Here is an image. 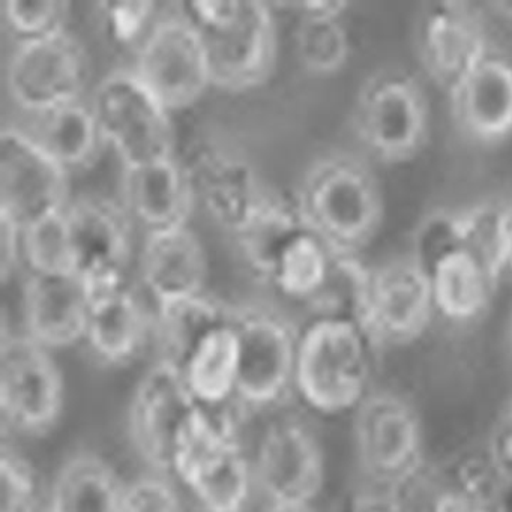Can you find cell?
Returning a JSON list of instances; mask_svg holds the SVG:
<instances>
[{
    "label": "cell",
    "mask_w": 512,
    "mask_h": 512,
    "mask_svg": "<svg viewBox=\"0 0 512 512\" xmlns=\"http://www.w3.org/2000/svg\"><path fill=\"white\" fill-rule=\"evenodd\" d=\"M376 167L362 154L329 152L296 188L308 229L337 256L359 259L382 230L385 193Z\"/></svg>",
    "instance_id": "6da1fadb"
},
{
    "label": "cell",
    "mask_w": 512,
    "mask_h": 512,
    "mask_svg": "<svg viewBox=\"0 0 512 512\" xmlns=\"http://www.w3.org/2000/svg\"><path fill=\"white\" fill-rule=\"evenodd\" d=\"M379 350L355 314L311 316L299 337L296 397L323 418L353 415L374 389Z\"/></svg>",
    "instance_id": "7a4b0ae2"
},
{
    "label": "cell",
    "mask_w": 512,
    "mask_h": 512,
    "mask_svg": "<svg viewBox=\"0 0 512 512\" xmlns=\"http://www.w3.org/2000/svg\"><path fill=\"white\" fill-rule=\"evenodd\" d=\"M170 478L203 512H247L256 476L233 406H197L176 442Z\"/></svg>",
    "instance_id": "3957f363"
},
{
    "label": "cell",
    "mask_w": 512,
    "mask_h": 512,
    "mask_svg": "<svg viewBox=\"0 0 512 512\" xmlns=\"http://www.w3.org/2000/svg\"><path fill=\"white\" fill-rule=\"evenodd\" d=\"M175 5L202 41L212 86L245 92L268 80L277 58V22L271 5L254 0Z\"/></svg>",
    "instance_id": "277c9868"
},
{
    "label": "cell",
    "mask_w": 512,
    "mask_h": 512,
    "mask_svg": "<svg viewBox=\"0 0 512 512\" xmlns=\"http://www.w3.org/2000/svg\"><path fill=\"white\" fill-rule=\"evenodd\" d=\"M353 134L374 166L415 160L431 133L427 86L409 68L388 65L362 80L352 107Z\"/></svg>",
    "instance_id": "5b68a950"
},
{
    "label": "cell",
    "mask_w": 512,
    "mask_h": 512,
    "mask_svg": "<svg viewBox=\"0 0 512 512\" xmlns=\"http://www.w3.org/2000/svg\"><path fill=\"white\" fill-rule=\"evenodd\" d=\"M352 418L367 488L410 497L427 470V434L418 407L401 392L374 388Z\"/></svg>",
    "instance_id": "8992f818"
},
{
    "label": "cell",
    "mask_w": 512,
    "mask_h": 512,
    "mask_svg": "<svg viewBox=\"0 0 512 512\" xmlns=\"http://www.w3.org/2000/svg\"><path fill=\"white\" fill-rule=\"evenodd\" d=\"M352 311L380 350L410 346L437 316L427 269L412 251L362 265Z\"/></svg>",
    "instance_id": "52a82bcc"
},
{
    "label": "cell",
    "mask_w": 512,
    "mask_h": 512,
    "mask_svg": "<svg viewBox=\"0 0 512 512\" xmlns=\"http://www.w3.org/2000/svg\"><path fill=\"white\" fill-rule=\"evenodd\" d=\"M412 253L430 277L436 314L452 325H473L490 310L500 274L464 244L457 212L427 218Z\"/></svg>",
    "instance_id": "ba28073f"
},
{
    "label": "cell",
    "mask_w": 512,
    "mask_h": 512,
    "mask_svg": "<svg viewBox=\"0 0 512 512\" xmlns=\"http://www.w3.org/2000/svg\"><path fill=\"white\" fill-rule=\"evenodd\" d=\"M92 112L124 169L176 155L172 112L133 70L107 74L92 92Z\"/></svg>",
    "instance_id": "9c48e42d"
},
{
    "label": "cell",
    "mask_w": 512,
    "mask_h": 512,
    "mask_svg": "<svg viewBox=\"0 0 512 512\" xmlns=\"http://www.w3.org/2000/svg\"><path fill=\"white\" fill-rule=\"evenodd\" d=\"M239 343L238 401L251 409H274L295 395L301 329L275 308L232 307Z\"/></svg>",
    "instance_id": "30bf717a"
},
{
    "label": "cell",
    "mask_w": 512,
    "mask_h": 512,
    "mask_svg": "<svg viewBox=\"0 0 512 512\" xmlns=\"http://www.w3.org/2000/svg\"><path fill=\"white\" fill-rule=\"evenodd\" d=\"M74 274L89 299L130 286L134 254V221L124 203L101 193L71 197L65 208Z\"/></svg>",
    "instance_id": "8fae6325"
},
{
    "label": "cell",
    "mask_w": 512,
    "mask_h": 512,
    "mask_svg": "<svg viewBox=\"0 0 512 512\" xmlns=\"http://www.w3.org/2000/svg\"><path fill=\"white\" fill-rule=\"evenodd\" d=\"M65 383L52 350L26 332L2 326L0 413L16 433L44 436L64 412Z\"/></svg>",
    "instance_id": "7c38bea8"
},
{
    "label": "cell",
    "mask_w": 512,
    "mask_h": 512,
    "mask_svg": "<svg viewBox=\"0 0 512 512\" xmlns=\"http://www.w3.org/2000/svg\"><path fill=\"white\" fill-rule=\"evenodd\" d=\"M91 79L88 50L68 29L16 44L8 59V94L32 116L85 100Z\"/></svg>",
    "instance_id": "4fadbf2b"
},
{
    "label": "cell",
    "mask_w": 512,
    "mask_h": 512,
    "mask_svg": "<svg viewBox=\"0 0 512 512\" xmlns=\"http://www.w3.org/2000/svg\"><path fill=\"white\" fill-rule=\"evenodd\" d=\"M253 458L257 490L272 503L316 505L326 479L322 440L307 419L283 415L260 434Z\"/></svg>",
    "instance_id": "5bb4252c"
},
{
    "label": "cell",
    "mask_w": 512,
    "mask_h": 512,
    "mask_svg": "<svg viewBox=\"0 0 512 512\" xmlns=\"http://www.w3.org/2000/svg\"><path fill=\"white\" fill-rule=\"evenodd\" d=\"M131 70L172 113L194 106L212 86L202 41L176 5L158 16Z\"/></svg>",
    "instance_id": "9a60e30c"
},
{
    "label": "cell",
    "mask_w": 512,
    "mask_h": 512,
    "mask_svg": "<svg viewBox=\"0 0 512 512\" xmlns=\"http://www.w3.org/2000/svg\"><path fill=\"white\" fill-rule=\"evenodd\" d=\"M70 173L28 131L4 127L0 134V214L20 227L64 211Z\"/></svg>",
    "instance_id": "2e32d148"
},
{
    "label": "cell",
    "mask_w": 512,
    "mask_h": 512,
    "mask_svg": "<svg viewBox=\"0 0 512 512\" xmlns=\"http://www.w3.org/2000/svg\"><path fill=\"white\" fill-rule=\"evenodd\" d=\"M197 406L181 371L167 362H155L137 383L128 427L134 448L154 473L170 478L176 442Z\"/></svg>",
    "instance_id": "e0dca14e"
},
{
    "label": "cell",
    "mask_w": 512,
    "mask_h": 512,
    "mask_svg": "<svg viewBox=\"0 0 512 512\" xmlns=\"http://www.w3.org/2000/svg\"><path fill=\"white\" fill-rule=\"evenodd\" d=\"M415 38L422 70L446 92L491 49L481 11L466 2L427 5L419 16Z\"/></svg>",
    "instance_id": "ac0fdd59"
},
{
    "label": "cell",
    "mask_w": 512,
    "mask_h": 512,
    "mask_svg": "<svg viewBox=\"0 0 512 512\" xmlns=\"http://www.w3.org/2000/svg\"><path fill=\"white\" fill-rule=\"evenodd\" d=\"M449 110L458 133L478 148L512 139V59L493 50L451 89Z\"/></svg>",
    "instance_id": "d6986e66"
},
{
    "label": "cell",
    "mask_w": 512,
    "mask_h": 512,
    "mask_svg": "<svg viewBox=\"0 0 512 512\" xmlns=\"http://www.w3.org/2000/svg\"><path fill=\"white\" fill-rule=\"evenodd\" d=\"M196 205L235 235L253 214L265 194L253 164L239 152L209 145L197 149L187 161Z\"/></svg>",
    "instance_id": "ffe728a7"
},
{
    "label": "cell",
    "mask_w": 512,
    "mask_h": 512,
    "mask_svg": "<svg viewBox=\"0 0 512 512\" xmlns=\"http://www.w3.org/2000/svg\"><path fill=\"white\" fill-rule=\"evenodd\" d=\"M22 308L26 334L52 352L85 340L91 299L74 272L28 274Z\"/></svg>",
    "instance_id": "44dd1931"
},
{
    "label": "cell",
    "mask_w": 512,
    "mask_h": 512,
    "mask_svg": "<svg viewBox=\"0 0 512 512\" xmlns=\"http://www.w3.org/2000/svg\"><path fill=\"white\" fill-rule=\"evenodd\" d=\"M122 203L145 233L188 226L196 197L184 161L173 155L124 169Z\"/></svg>",
    "instance_id": "7402d4cb"
},
{
    "label": "cell",
    "mask_w": 512,
    "mask_h": 512,
    "mask_svg": "<svg viewBox=\"0 0 512 512\" xmlns=\"http://www.w3.org/2000/svg\"><path fill=\"white\" fill-rule=\"evenodd\" d=\"M154 341V308L127 286L92 299L86 346L101 364L124 367L136 361Z\"/></svg>",
    "instance_id": "603a6c76"
},
{
    "label": "cell",
    "mask_w": 512,
    "mask_h": 512,
    "mask_svg": "<svg viewBox=\"0 0 512 512\" xmlns=\"http://www.w3.org/2000/svg\"><path fill=\"white\" fill-rule=\"evenodd\" d=\"M208 260L190 226L146 233L140 250V277L155 302L205 292Z\"/></svg>",
    "instance_id": "cb8c5ba5"
},
{
    "label": "cell",
    "mask_w": 512,
    "mask_h": 512,
    "mask_svg": "<svg viewBox=\"0 0 512 512\" xmlns=\"http://www.w3.org/2000/svg\"><path fill=\"white\" fill-rule=\"evenodd\" d=\"M308 229L295 193L266 188L247 223L235 233L242 259L256 277L268 281L287 245Z\"/></svg>",
    "instance_id": "d4e9b609"
},
{
    "label": "cell",
    "mask_w": 512,
    "mask_h": 512,
    "mask_svg": "<svg viewBox=\"0 0 512 512\" xmlns=\"http://www.w3.org/2000/svg\"><path fill=\"white\" fill-rule=\"evenodd\" d=\"M232 317V305L208 293L179 296L154 304V343L158 361L181 368L200 341Z\"/></svg>",
    "instance_id": "484cf974"
},
{
    "label": "cell",
    "mask_w": 512,
    "mask_h": 512,
    "mask_svg": "<svg viewBox=\"0 0 512 512\" xmlns=\"http://www.w3.org/2000/svg\"><path fill=\"white\" fill-rule=\"evenodd\" d=\"M179 371L200 407L224 409L238 401L239 343L232 317L200 341Z\"/></svg>",
    "instance_id": "4316f807"
},
{
    "label": "cell",
    "mask_w": 512,
    "mask_h": 512,
    "mask_svg": "<svg viewBox=\"0 0 512 512\" xmlns=\"http://www.w3.org/2000/svg\"><path fill=\"white\" fill-rule=\"evenodd\" d=\"M32 139L68 173L89 169L107 145L89 101H77L32 116Z\"/></svg>",
    "instance_id": "83f0119b"
},
{
    "label": "cell",
    "mask_w": 512,
    "mask_h": 512,
    "mask_svg": "<svg viewBox=\"0 0 512 512\" xmlns=\"http://www.w3.org/2000/svg\"><path fill=\"white\" fill-rule=\"evenodd\" d=\"M125 485L100 455L77 452L59 467L44 512H121Z\"/></svg>",
    "instance_id": "f1b7e54d"
},
{
    "label": "cell",
    "mask_w": 512,
    "mask_h": 512,
    "mask_svg": "<svg viewBox=\"0 0 512 512\" xmlns=\"http://www.w3.org/2000/svg\"><path fill=\"white\" fill-rule=\"evenodd\" d=\"M289 7L299 16L295 50L302 67L316 76L340 73L352 53V38L344 22L347 4L322 0Z\"/></svg>",
    "instance_id": "f546056e"
},
{
    "label": "cell",
    "mask_w": 512,
    "mask_h": 512,
    "mask_svg": "<svg viewBox=\"0 0 512 512\" xmlns=\"http://www.w3.org/2000/svg\"><path fill=\"white\" fill-rule=\"evenodd\" d=\"M335 256L316 233L305 229L278 257L268 283L286 298L307 305L325 286Z\"/></svg>",
    "instance_id": "4dcf8cb0"
},
{
    "label": "cell",
    "mask_w": 512,
    "mask_h": 512,
    "mask_svg": "<svg viewBox=\"0 0 512 512\" xmlns=\"http://www.w3.org/2000/svg\"><path fill=\"white\" fill-rule=\"evenodd\" d=\"M511 487L487 455V463L463 467L451 481L431 491L419 512H508L505 488Z\"/></svg>",
    "instance_id": "1f68e13d"
},
{
    "label": "cell",
    "mask_w": 512,
    "mask_h": 512,
    "mask_svg": "<svg viewBox=\"0 0 512 512\" xmlns=\"http://www.w3.org/2000/svg\"><path fill=\"white\" fill-rule=\"evenodd\" d=\"M22 262L28 266L29 274L74 272L73 247L65 209L23 227Z\"/></svg>",
    "instance_id": "d6a6232c"
},
{
    "label": "cell",
    "mask_w": 512,
    "mask_h": 512,
    "mask_svg": "<svg viewBox=\"0 0 512 512\" xmlns=\"http://www.w3.org/2000/svg\"><path fill=\"white\" fill-rule=\"evenodd\" d=\"M70 4L64 0H7L2 20L16 44L41 40L67 29Z\"/></svg>",
    "instance_id": "836d02e7"
},
{
    "label": "cell",
    "mask_w": 512,
    "mask_h": 512,
    "mask_svg": "<svg viewBox=\"0 0 512 512\" xmlns=\"http://www.w3.org/2000/svg\"><path fill=\"white\" fill-rule=\"evenodd\" d=\"M157 10L154 2L113 0L97 5V17L110 43L137 50L157 22Z\"/></svg>",
    "instance_id": "e575fe53"
},
{
    "label": "cell",
    "mask_w": 512,
    "mask_h": 512,
    "mask_svg": "<svg viewBox=\"0 0 512 512\" xmlns=\"http://www.w3.org/2000/svg\"><path fill=\"white\" fill-rule=\"evenodd\" d=\"M2 512H40V478L31 461L7 443L0 455Z\"/></svg>",
    "instance_id": "d590c367"
},
{
    "label": "cell",
    "mask_w": 512,
    "mask_h": 512,
    "mask_svg": "<svg viewBox=\"0 0 512 512\" xmlns=\"http://www.w3.org/2000/svg\"><path fill=\"white\" fill-rule=\"evenodd\" d=\"M121 512H184V505L173 479L152 473L127 482Z\"/></svg>",
    "instance_id": "8d00e7d4"
},
{
    "label": "cell",
    "mask_w": 512,
    "mask_h": 512,
    "mask_svg": "<svg viewBox=\"0 0 512 512\" xmlns=\"http://www.w3.org/2000/svg\"><path fill=\"white\" fill-rule=\"evenodd\" d=\"M488 458L500 475L512 484V395L503 407L491 434Z\"/></svg>",
    "instance_id": "74e56055"
},
{
    "label": "cell",
    "mask_w": 512,
    "mask_h": 512,
    "mask_svg": "<svg viewBox=\"0 0 512 512\" xmlns=\"http://www.w3.org/2000/svg\"><path fill=\"white\" fill-rule=\"evenodd\" d=\"M22 263V227L0 214V277L4 284L10 281L17 266Z\"/></svg>",
    "instance_id": "f35d334b"
},
{
    "label": "cell",
    "mask_w": 512,
    "mask_h": 512,
    "mask_svg": "<svg viewBox=\"0 0 512 512\" xmlns=\"http://www.w3.org/2000/svg\"><path fill=\"white\" fill-rule=\"evenodd\" d=\"M344 512H419L413 508L409 497L397 494L383 493V491H359L347 503Z\"/></svg>",
    "instance_id": "ab89813d"
},
{
    "label": "cell",
    "mask_w": 512,
    "mask_h": 512,
    "mask_svg": "<svg viewBox=\"0 0 512 512\" xmlns=\"http://www.w3.org/2000/svg\"><path fill=\"white\" fill-rule=\"evenodd\" d=\"M265 512H319L316 505H284V503H272Z\"/></svg>",
    "instance_id": "60d3db41"
},
{
    "label": "cell",
    "mask_w": 512,
    "mask_h": 512,
    "mask_svg": "<svg viewBox=\"0 0 512 512\" xmlns=\"http://www.w3.org/2000/svg\"><path fill=\"white\" fill-rule=\"evenodd\" d=\"M508 269H512V206H509L508 220Z\"/></svg>",
    "instance_id": "b9f144b4"
},
{
    "label": "cell",
    "mask_w": 512,
    "mask_h": 512,
    "mask_svg": "<svg viewBox=\"0 0 512 512\" xmlns=\"http://www.w3.org/2000/svg\"><path fill=\"white\" fill-rule=\"evenodd\" d=\"M506 334H508L509 349H511V352H512V307H511V311H509L508 329H506Z\"/></svg>",
    "instance_id": "7bdbcfd3"
},
{
    "label": "cell",
    "mask_w": 512,
    "mask_h": 512,
    "mask_svg": "<svg viewBox=\"0 0 512 512\" xmlns=\"http://www.w3.org/2000/svg\"><path fill=\"white\" fill-rule=\"evenodd\" d=\"M505 8L508 11L509 17H512V4H506Z\"/></svg>",
    "instance_id": "ee69618b"
}]
</instances>
